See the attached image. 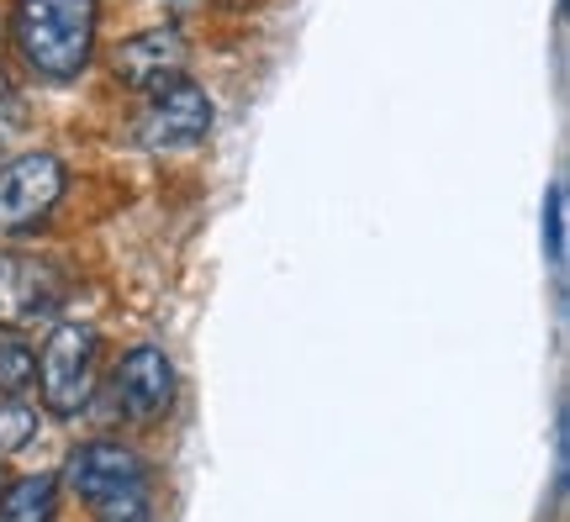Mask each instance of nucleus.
<instances>
[{"label": "nucleus", "mask_w": 570, "mask_h": 522, "mask_svg": "<svg viewBox=\"0 0 570 522\" xmlns=\"http://www.w3.org/2000/svg\"><path fill=\"white\" fill-rule=\"evenodd\" d=\"M96 17L101 0H17L11 38L32 75L42 80H75L96 48Z\"/></svg>", "instance_id": "f257e3e1"}, {"label": "nucleus", "mask_w": 570, "mask_h": 522, "mask_svg": "<svg viewBox=\"0 0 570 522\" xmlns=\"http://www.w3.org/2000/svg\"><path fill=\"white\" fill-rule=\"evenodd\" d=\"M96 375H101V333L90 322H59L38 354L42 406L59 422L80 417L96 396Z\"/></svg>", "instance_id": "f03ea898"}, {"label": "nucleus", "mask_w": 570, "mask_h": 522, "mask_svg": "<svg viewBox=\"0 0 570 522\" xmlns=\"http://www.w3.org/2000/svg\"><path fill=\"white\" fill-rule=\"evenodd\" d=\"M59 485H69V491L101 518V512H117V506L148 502V464H142L138 449H127V443L96 439V443H80V449L69 454Z\"/></svg>", "instance_id": "7ed1b4c3"}, {"label": "nucleus", "mask_w": 570, "mask_h": 522, "mask_svg": "<svg viewBox=\"0 0 570 522\" xmlns=\"http://www.w3.org/2000/svg\"><path fill=\"white\" fill-rule=\"evenodd\" d=\"M63 196V164L53 154H21L0 164V238H27Z\"/></svg>", "instance_id": "20e7f679"}, {"label": "nucleus", "mask_w": 570, "mask_h": 522, "mask_svg": "<svg viewBox=\"0 0 570 522\" xmlns=\"http://www.w3.org/2000/svg\"><path fill=\"white\" fill-rule=\"evenodd\" d=\"M63 302V275L38 254H0V333H21L32 322L53 317Z\"/></svg>", "instance_id": "39448f33"}, {"label": "nucleus", "mask_w": 570, "mask_h": 522, "mask_svg": "<svg viewBox=\"0 0 570 522\" xmlns=\"http://www.w3.org/2000/svg\"><path fill=\"white\" fill-rule=\"evenodd\" d=\"M212 132V96L202 85H169L159 96H148L138 117V142L148 154H180V148H196V142Z\"/></svg>", "instance_id": "423d86ee"}, {"label": "nucleus", "mask_w": 570, "mask_h": 522, "mask_svg": "<svg viewBox=\"0 0 570 522\" xmlns=\"http://www.w3.org/2000/svg\"><path fill=\"white\" fill-rule=\"evenodd\" d=\"M185 63H190V48L175 27H148V32H132L127 42L111 48V69L127 90H142V96H159L169 85L185 80Z\"/></svg>", "instance_id": "0eeeda50"}, {"label": "nucleus", "mask_w": 570, "mask_h": 522, "mask_svg": "<svg viewBox=\"0 0 570 522\" xmlns=\"http://www.w3.org/2000/svg\"><path fill=\"white\" fill-rule=\"evenodd\" d=\"M111 396L127 422H159L175 406V364L164 348L142 343L132 354H122L117 375H111Z\"/></svg>", "instance_id": "6e6552de"}, {"label": "nucleus", "mask_w": 570, "mask_h": 522, "mask_svg": "<svg viewBox=\"0 0 570 522\" xmlns=\"http://www.w3.org/2000/svg\"><path fill=\"white\" fill-rule=\"evenodd\" d=\"M59 518V481L53 475H21L0 496V522H53Z\"/></svg>", "instance_id": "1a4fd4ad"}, {"label": "nucleus", "mask_w": 570, "mask_h": 522, "mask_svg": "<svg viewBox=\"0 0 570 522\" xmlns=\"http://www.w3.org/2000/svg\"><path fill=\"white\" fill-rule=\"evenodd\" d=\"M38 375V354H32V343L21 338V333H0V396H11L17 402L21 391L32 385Z\"/></svg>", "instance_id": "9d476101"}, {"label": "nucleus", "mask_w": 570, "mask_h": 522, "mask_svg": "<svg viewBox=\"0 0 570 522\" xmlns=\"http://www.w3.org/2000/svg\"><path fill=\"white\" fill-rule=\"evenodd\" d=\"M27 433H32V412H27L21 402H0V454L21 449Z\"/></svg>", "instance_id": "9b49d317"}, {"label": "nucleus", "mask_w": 570, "mask_h": 522, "mask_svg": "<svg viewBox=\"0 0 570 522\" xmlns=\"http://www.w3.org/2000/svg\"><path fill=\"white\" fill-rule=\"evenodd\" d=\"M544 206H550V217H544V243H550V259L560 264L566 259V190L554 185Z\"/></svg>", "instance_id": "f8f14e48"}, {"label": "nucleus", "mask_w": 570, "mask_h": 522, "mask_svg": "<svg viewBox=\"0 0 570 522\" xmlns=\"http://www.w3.org/2000/svg\"><path fill=\"white\" fill-rule=\"evenodd\" d=\"M96 522H148V502H138V506H117V512H101Z\"/></svg>", "instance_id": "ddd939ff"}, {"label": "nucleus", "mask_w": 570, "mask_h": 522, "mask_svg": "<svg viewBox=\"0 0 570 522\" xmlns=\"http://www.w3.org/2000/svg\"><path fill=\"white\" fill-rule=\"evenodd\" d=\"M6 485H11V481H6V470H0V496H6Z\"/></svg>", "instance_id": "4468645a"}]
</instances>
